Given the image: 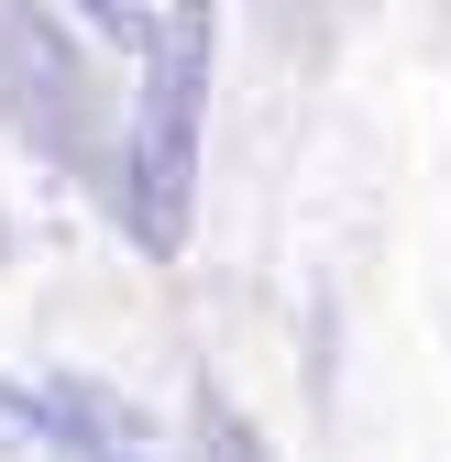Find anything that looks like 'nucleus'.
<instances>
[{
	"mask_svg": "<svg viewBox=\"0 0 451 462\" xmlns=\"http://www.w3.org/2000/svg\"><path fill=\"white\" fill-rule=\"evenodd\" d=\"M198 55H209V0H177V23L154 44V88H143V243H177L188 220V122H198Z\"/></svg>",
	"mask_w": 451,
	"mask_h": 462,
	"instance_id": "obj_1",
	"label": "nucleus"
}]
</instances>
